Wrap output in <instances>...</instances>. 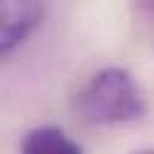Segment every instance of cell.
I'll return each instance as SVG.
<instances>
[{"label":"cell","instance_id":"6da1fadb","mask_svg":"<svg viewBox=\"0 0 154 154\" xmlns=\"http://www.w3.org/2000/svg\"><path fill=\"white\" fill-rule=\"evenodd\" d=\"M75 111L91 125H125L144 116V96L135 77L123 67H103L75 94Z\"/></svg>","mask_w":154,"mask_h":154},{"label":"cell","instance_id":"7a4b0ae2","mask_svg":"<svg viewBox=\"0 0 154 154\" xmlns=\"http://www.w3.org/2000/svg\"><path fill=\"white\" fill-rule=\"evenodd\" d=\"M41 17V0H2V55H10L17 46H22L29 38V34L38 26Z\"/></svg>","mask_w":154,"mask_h":154},{"label":"cell","instance_id":"3957f363","mask_svg":"<svg viewBox=\"0 0 154 154\" xmlns=\"http://www.w3.org/2000/svg\"><path fill=\"white\" fill-rule=\"evenodd\" d=\"M22 154H82V147L60 128L41 125L24 135Z\"/></svg>","mask_w":154,"mask_h":154},{"label":"cell","instance_id":"277c9868","mask_svg":"<svg viewBox=\"0 0 154 154\" xmlns=\"http://www.w3.org/2000/svg\"><path fill=\"white\" fill-rule=\"evenodd\" d=\"M132 154H154V147H149V149H140V152H132Z\"/></svg>","mask_w":154,"mask_h":154}]
</instances>
